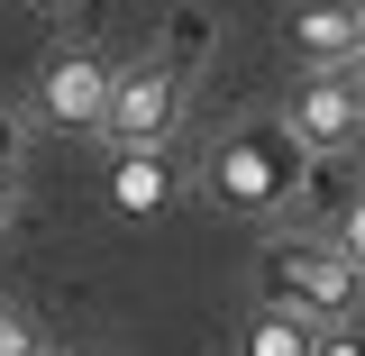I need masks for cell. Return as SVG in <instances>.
Instances as JSON below:
<instances>
[{
	"label": "cell",
	"instance_id": "cell-1",
	"mask_svg": "<svg viewBox=\"0 0 365 356\" xmlns=\"http://www.w3.org/2000/svg\"><path fill=\"white\" fill-rule=\"evenodd\" d=\"M302 174H311V156L283 137V119H247V128H228L210 146V201L247 210V220H274L302 192Z\"/></svg>",
	"mask_w": 365,
	"mask_h": 356
},
{
	"label": "cell",
	"instance_id": "cell-2",
	"mask_svg": "<svg viewBox=\"0 0 365 356\" xmlns=\"http://www.w3.org/2000/svg\"><path fill=\"white\" fill-rule=\"evenodd\" d=\"M256 283H265L274 311H292V320H356V274L338 265L319 238H265Z\"/></svg>",
	"mask_w": 365,
	"mask_h": 356
},
{
	"label": "cell",
	"instance_id": "cell-3",
	"mask_svg": "<svg viewBox=\"0 0 365 356\" xmlns=\"http://www.w3.org/2000/svg\"><path fill=\"white\" fill-rule=\"evenodd\" d=\"M182 119V64L174 55H146L128 73H110V101H101V128L119 137L128 156H155Z\"/></svg>",
	"mask_w": 365,
	"mask_h": 356
},
{
	"label": "cell",
	"instance_id": "cell-4",
	"mask_svg": "<svg viewBox=\"0 0 365 356\" xmlns=\"http://www.w3.org/2000/svg\"><path fill=\"white\" fill-rule=\"evenodd\" d=\"M365 101H356V64H329V73H311V83L292 91V110H283V137L302 146V156H338L347 137H356Z\"/></svg>",
	"mask_w": 365,
	"mask_h": 356
},
{
	"label": "cell",
	"instance_id": "cell-5",
	"mask_svg": "<svg viewBox=\"0 0 365 356\" xmlns=\"http://www.w3.org/2000/svg\"><path fill=\"white\" fill-rule=\"evenodd\" d=\"M101 101H110V64H101V55H46L37 110L55 128H101Z\"/></svg>",
	"mask_w": 365,
	"mask_h": 356
},
{
	"label": "cell",
	"instance_id": "cell-6",
	"mask_svg": "<svg viewBox=\"0 0 365 356\" xmlns=\"http://www.w3.org/2000/svg\"><path fill=\"white\" fill-rule=\"evenodd\" d=\"M292 46L311 55V73H329V64H356V46H365L356 0H311V9L292 19Z\"/></svg>",
	"mask_w": 365,
	"mask_h": 356
},
{
	"label": "cell",
	"instance_id": "cell-7",
	"mask_svg": "<svg viewBox=\"0 0 365 356\" xmlns=\"http://www.w3.org/2000/svg\"><path fill=\"white\" fill-rule=\"evenodd\" d=\"M311 338H319L311 320H292V311H274V302H265V311L247 320V338H237V356H311Z\"/></svg>",
	"mask_w": 365,
	"mask_h": 356
},
{
	"label": "cell",
	"instance_id": "cell-8",
	"mask_svg": "<svg viewBox=\"0 0 365 356\" xmlns=\"http://www.w3.org/2000/svg\"><path fill=\"white\" fill-rule=\"evenodd\" d=\"M110 192H119V210H128V220H155L174 183H165V165H155V156H119V174H110Z\"/></svg>",
	"mask_w": 365,
	"mask_h": 356
},
{
	"label": "cell",
	"instance_id": "cell-9",
	"mask_svg": "<svg viewBox=\"0 0 365 356\" xmlns=\"http://www.w3.org/2000/svg\"><path fill=\"white\" fill-rule=\"evenodd\" d=\"M9 183H19V110L0 101V192H9Z\"/></svg>",
	"mask_w": 365,
	"mask_h": 356
},
{
	"label": "cell",
	"instance_id": "cell-10",
	"mask_svg": "<svg viewBox=\"0 0 365 356\" xmlns=\"http://www.w3.org/2000/svg\"><path fill=\"white\" fill-rule=\"evenodd\" d=\"M0 356H46V347H37V329H28L19 311H0Z\"/></svg>",
	"mask_w": 365,
	"mask_h": 356
},
{
	"label": "cell",
	"instance_id": "cell-11",
	"mask_svg": "<svg viewBox=\"0 0 365 356\" xmlns=\"http://www.w3.org/2000/svg\"><path fill=\"white\" fill-rule=\"evenodd\" d=\"M311 356H356V329H329V338H311Z\"/></svg>",
	"mask_w": 365,
	"mask_h": 356
},
{
	"label": "cell",
	"instance_id": "cell-12",
	"mask_svg": "<svg viewBox=\"0 0 365 356\" xmlns=\"http://www.w3.org/2000/svg\"><path fill=\"white\" fill-rule=\"evenodd\" d=\"M28 9H37V19H64V9H83V0H28Z\"/></svg>",
	"mask_w": 365,
	"mask_h": 356
},
{
	"label": "cell",
	"instance_id": "cell-13",
	"mask_svg": "<svg viewBox=\"0 0 365 356\" xmlns=\"http://www.w3.org/2000/svg\"><path fill=\"white\" fill-rule=\"evenodd\" d=\"M0 201H9V192H0Z\"/></svg>",
	"mask_w": 365,
	"mask_h": 356
}]
</instances>
